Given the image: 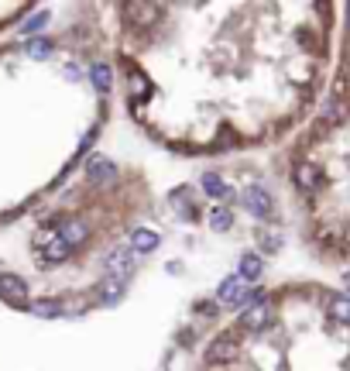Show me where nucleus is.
<instances>
[{
    "label": "nucleus",
    "instance_id": "12",
    "mask_svg": "<svg viewBox=\"0 0 350 371\" xmlns=\"http://www.w3.org/2000/svg\"><path fill=\"white\" fill-rule=\"evenodd\" d=\"M240 282L247 278V282H258L261 278V272H264V265H261V258L258 254H240Z\"/></svg>",
    "mask_w": 350,
    "mask_h": 371
},
{
    "label": "nucleus",
    "instance_id": "21",
    "mask_svg": "<svg viewBox=\"0 0 350 371\" xmlns=\"http://www.w3.org/2000/svg\"><path fill=\"white\" fill-rule=\"evenodd\" d=\"M210 227L213 230H230L234 227V213L230 210H213L210 213Z\"/></svg>",
    "mask_w": 350,
    "mask_h": 371
},
{
    "label": "nucleus",
    "instance_id": "5",
    "mask_svg": "<svg viewBox=\"0 0 350 371\" xmlns=\"http://www.w3.org/2000/svg\"><path fill=\"white\" fill-rule=\"evenodd\" d=\"M268 320H271V306H268L264 299L251 302V306L244 309V316H240L244 330H264V326H268Z\"/></svg>",
    "mask_w": 350,
    "mask_h": 371
},
{
    "label": "nucleus",
    "instance_id": "15",
    "mask_svg": "<svg viewBox=\"0 0 350 371\" xmlns=\"http://www.w3.org/2000/svg\"><path fill=\"white\" fill-rule=\"evenodd\" d=\"M25 52H28V59H35V62H45V59L52 56V42H45V38H32V42L25 45Z\"/></svg>",
    "mask_w": 350,
    "mask_h": 371
},
{
    "label": "nucleus",
    "instance_id": "27",
    "mask_svg": "<svg viewBox=\"0 0 350 371\" xmlns=\"http://www.w3.org/2000/svg\"><path fill=\"white\" fill-rule=\"evenodd\" d=\"M347 11H350V8H347Z\"/></svg>",
    "mask_w": 350,
    "mask_h": 371
},
{
    "label": "nucleus",
    "instance_id": "20",
    "mask_svg": "<svg viewBox=\"0 0 350 371\" xmlns=\"http://www.w3.org/2000/svg\"><path fill=\"white\" fill-rule=\"evenodd\" d=\"M49 25V11H35L32 18H25L21 21V35H32V32H42Z\"/></svg>",
    "mask_w": 350,
    "mask_h": 371
},
{
    "label": "nucleus",
    "instance_id": "16",
    "mask_svg": "<svg viewBox=\"0 0 350 371\" xmlns=\"http://www.w3.org/2000/svg\"><path fill=\"white\" fill-rule=\"evenodd\" d=\"M28 309H32V313H38V316H45V320L62 316V306H59L55 299H38V302H28Z\"/></svg>",
    "mask_w": 350,
    "mask_h": 371
},
{
    "label": "nucleus",
    "instance_id": "6",
    "mask_svg": "<svg viewBox=\"0 0 350 371\" xmlns=\"http://www.w3.org/2000/svg\"><path fill=\"white\" fill-rule=\"evenodd\" d=\"M234 357H237V344H234L230 333L216 337V340L206 347V361H210V364H223V361H234Z\"/></svg>",
    "mask_w": 350,
    "mask_h": 371
},
{
    "label": "nucleus",
    "instance_id": "24",
    "mask_svg": "<svg viewBox=\"0 0 350 371\" xmlns=\"http://www.w3.org/2000/svg\"><path fill=\"white\" fill-rule=\"evenodd\" d=\"M79 76H83V73H79V66H76V62H69V66H66V80H69V83H79Z\"/></svg>",
    "mask_w": 350,
    "mask_h": 371
},
{
    "label": "nucleus",
    "instance_id": "14",
    "mask_svg": "<svg viewBox=\"0 0 350 371\" xmlns=\"http://www.w3.org/2000/svg\"><path fill=\"white\" fill-rule=\"evenodd\" d=\"M100 299H103L107 306L121 302V299H124V282H121V278H107V282L100 285Z\"/></svg>",
    "mask_w": 350,
    "mask_h": 371
},
{
    "label": "nucleus",
    "instance_id": "26",
    "mask_svg": "<svg viewBox=\"0 0 350 371\" xmlns=\"http://www.w3.org/2000/svg\"><path fill=\"white\" fill-rule=\"evenodd\" d=\"M343 237H347V244H350V224H347V230H343Z\"/></svg>",
    "mask_w": 350,
    "mask_h": 371
},
{
    "label": "nucleus",
    "instance_id": "19",
    "mask_svg": "<svg viewBox=\"0 0 350 371\" xmlns=\"http://www.w3.org/2000/svg\"><path fill=\"white\" fill-rule=\"evenodd\" d=\"M69 251H73V248H69V244L55 234V241L45 248V261H66V258H69Z\"/></svg>",
    "mask_w": 350,
    "mask_h": 371
},
{
    "label": "nucleus",
    "instance_id": "11",
    "mask_svg": "<svg viewBox=\"0 0 350 371\" xmlns=\"http://www.w3.org/2000/svg\"><path fill=\"white\" fill-rule=\"evenodd\" d=\"M131 248H134V251H141V254H148V251H155V248H158V234H155V230H148V227H141V230H134V234H131Z\"/></svg>",
    "mask_w": 350,
    "mask_h": 371
},
{
    "label": "nucleus",
    "instance_id": "25",
    "mask_svg": "<svg viewBox=\"0 0 350 371\" xmlns=\"http://www.w3.org/2000/svg\"><path fill=\"white\" fill-rule=\"evenodd\" d=\"M343 292H347V299H350V272L343 275Z\"/></svg>",
    "mask_w": 350,
    "mask_h": 371
},
{
    "label": "nucleus",
    "instance_id": "22",
    "mask_svg": "<svg viewBox=\"0 0 350 371\" xmlns=\"http://www.w3.org/2000/svg\"><path fill=\"white\" fill-rule=\"evenodd\" d=\"M131 93H134V97H148V93H151V83H148L145 73H134V76H131Z\"/></svg>",
    "mask_w": 350,
    "mask_h": 371
},
{
    "label": "nucleus",
    "instance_id": "7",
    "mask_svg": "<svg viewBox=\"0 0 350 371\" xmlns=\"http://www.w3.org/2000/svg\"><path fill=\"white\" fill-rule=\"evenodd\" d=\"M86 176H90V182H97V186H107V182H114V176H117V165H114L110 158L97 155V158H90V165H86Z\"/></svg>",
    "mask_w": 350,
    "mask_h": 371
},
{
    "label": "nucleus",
    "instance_id": "18",
    "mask_svg": "<svg viewBox=\"0 0 350 371\" xmlns=\"http://www.w3.org/2000/svg\"><path fill=\"white\" fill-rule=\"evenodd\" d=\"M329 316L340 323H350V299L347 296H333L329 299Z\"/></svg>",
    "mask_w": 350,
    "mask_h": 371
},
{
    "label": "nucleus",
    "instance_id": "2",
    "mask_svg": "<svg viewBox=\"0 0 350 371\" xmlns=\"http://www.w3.org/2000/svg\"><path fill=\"white\" fill-rule=\"evenodd\" d=\"M240 200H244V206H247L254 217H261V220L275 213V200H271V196H268V189H261V186H247Z\"/></svg>",
    "mask_w": 350,
    "mask_h": 371
},
{
    "label": "nucleus",
    "instance_id": "9",
    "mask_svg": "<svg viewBox=\"0 0 350 371\" xmlns=\"http://www.w3.org/2000/svg\"><path fill=\"white\" fill-rule=\"evenodd\" d=\"M295 182H299L302 189H316V186H319V169H316L312 162H299V165H295Z\"/></svg>",
    "mask_w": 350,
    "mask_h": 371
},
{
    "label": "nucleus",
    "instance_id": "3",
    "mask_svg": "<svg viewBox=\"0 0 350 371\" xmlns=\"http://www.w3.org/2000/svg\"><path fill=\"white\" fill-rule=\"evenodd\" d=\"M103 265H107V275L110 278H127L131 272H134V254H131V248H114L107 258H103Z\"/></svg>",
    "mask_w": 350,
    "mask_h": 371
},
{
    "label": "nucleus",
    "instance_id": "8",
    "mask_svg": "<svg viewBox=\"0 0 350 371\" xmlns=\"http://www.w3.org/2000/svg\"><path fill=\"white\" fill-rule=\"evenodd\" d=\"M59 237H62L69 248H76V244L86 241V224H83V220H66V224L59 227Z\"/></svg>",
    "mask_w": 350,
    "mask_h": 371
},
{
    "label": "nucleus",
    "instance_id": "10",
    "mask_svg": "<svg viewBox=\"0 0 350 371\" xmlns=\"http://www.w3.org/2000/svg\"><path fill=\"white\" fill-rule=\"evenodd\" d=\"M203 193L213 196V200H227V196H230V186H227L216 172H206V176H203Z\"/></svg>",
    "mask_w": 350,
    "mask_h": 371
},
{
    "label": "nucleus",
    "instance_id": "1",
    "mask_svg": "<svg viewBox=\"0 0 350 371\" xmlns=\"http://www.w3.org/2000/svg\"><path fill=\"white\" fill-rule=\"evenodd\" d=\"M261 289H247L240 278H223L216 289V302L220 306H244V302H258Z\"/></svg>",
    "mask_w": 350,
    "mask_h": 371
},
{
    "label": "nucleus",
    "instance_id": "4",
    "mask_svg": "<svg viewBox=\"0 0 350 371\" xmlns=\"http://www.w3.org/2000/svg\"><path fill=\"white\" fill-rule=\"evenodd\" d=\"M0 296L14 306H28V285L21 275H0Z\"/></svg>",
    "mask_w": 350,
    "mask_h": 371
},
{
    "label": "nucleus",
    "instance_id": "13",
    "mask_svg": "<svg viewBox=\"0 0 350 371\" xmlns=\"http://www.w3.org/2000/svg\"><path fill=\"white\" fill-rule=\"evenodd\" d=\"M90 80H93V86H97L100 93H110V86H114V69L103 66V62H97V66L90 69Z\"/></svg>",
    "mask_w": 350,
    "mask_h": 371
},
{
    "label": "nucleus",
    "instance_id": "17",
    "mask_svg": "<svg viewBox=\"0 0 350 371\" xmlns=\"http://www.w3.org/2000/svg\"><path fill=\"white\" fill-rule=\"evenodd\" d=\"M343 117H347V104H343V100H326V104H323V121L340 124Z\"/></svg>",
    "mask_w": 350,
    "mask_h": 371
},
{
    "label": "nucleus",
    "instance_id": "23",
    "mask_svg": "<svg viewBox=\"0 0 350 371\" xmlns=\"http://www.w3.org/2000/svg\"><path fill=\"white\" fill-rule=\"evenodd\" d=\"M258 244H261V251H268V254H271V251H278V248H282V237H278V234H271V230H261V234H258Z\"/></svg>",
    "mask_w": 350,
    "mask_h": 371
}]
</instances>
